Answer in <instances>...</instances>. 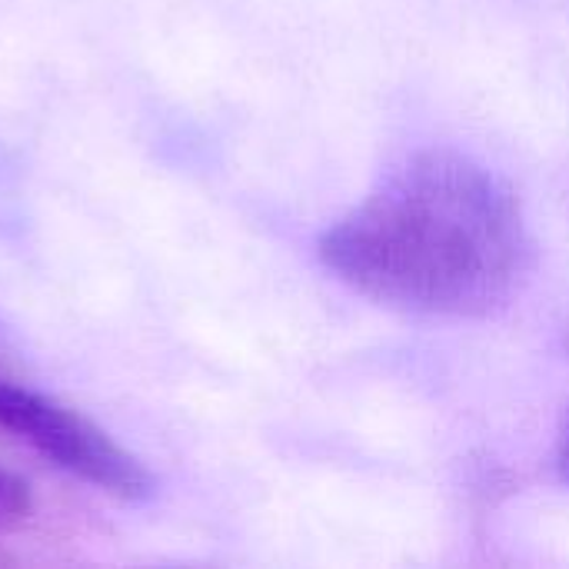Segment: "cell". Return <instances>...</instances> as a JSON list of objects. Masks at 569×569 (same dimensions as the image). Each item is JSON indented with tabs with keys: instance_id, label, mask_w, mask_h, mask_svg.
<instances>
[{
	"instance_id": "6da1fadb",
	"label": "cell",
	"mask_w": 569,
	"mask_h": 569,
	"mask_svg": "<svg viewBox=\"0 0 569 569\" xmlns=\"http://www.w3.org/2000/svg\"><path fill=\"white\" fill-rule=\"evenodd\" d=\"M320 260L383 307L483 317L523 280L530 237L497 173L453 150H423L323 233Z\"/></svg>"
},
{
	"instance_id": "3957f363",
	"label": "cell",
	"mask_w": 569,
	"mask_h": 569,
	"mask_svg": "<svg viewBox=\"0 0 569 569\" xmlns=\"http://www.w3.org/2000/svg\"><path fill=\"white\" fill-rule=\"evenodd\" d=\"M33 513V497H30V487L0 467V533L7 530H17L30 520Z\"/></svg>"
},
{
	"instance_id": "7a4b0ae2",
	"label": "cell",
	"mask_w": 569,
	"mask_h": 569,
	"mask_svg": "<svg viewBox=\"0 0 569 569\" xmlns=\"http://www.w3.org/2000/svg\"><path fill=\"white\" fill-rule=\"evenodd\" d=\"M0 430L27 443L57 470L123 503L153 497L150 470L103 427L60 400L0 377Z\"/></svg>"
},
{
	"instance_id": "277c9868",
	"label": "cell",
	"mask_w": 569,
	"mask_h": 569,
	"mask_svg": "<svg viewBox=\"0 0 569 569\" xmlns=\"http://www.w3.org/2000/svg\"><path fill=\"white\" fill-rule=\"evenodd\" d=\"M557 473L563 483H569V417L560 430V443H557Z\"/></svg>"
}]
</instances>
